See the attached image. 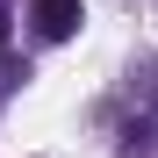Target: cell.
<instances>
[{"label":"cell","instance_id":"cell-1","mask_svg":"<svg viewBox=\"0 0 158 158\" xmlns=\"http://www.w3.org/2000/svg\"><path fill=\"white\" fill-rule=\"evenodd\" d=\"M36 29H43L50 43H65V36L79 29V0H36Z\"/></svg>","mask_w":158,"mask_h":158},{"label":"cell","instance_id":"cell-2","mask_svg":"<svg viewBox=\"0 0 158 158\" xmlns=\"http://www.w3.org/2000/svg\"><path fill=\"white\" fill-rule=\"evenodd\" d=\"M0 43H7V0H0Z\"/></svg>","mask_w":158,"mask_h":158}]
</instances>
